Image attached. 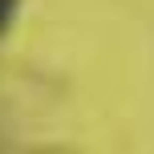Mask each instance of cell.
<instances>
[{"label":"cell","mask_w":154,"mask_h":154,"mask_svg":"<svg viewBox=\"0 0 154 154\" xmlns=\"http://www.w3.org/2000/svg\"><path fill=\"white\" fill-rule=\"evenodd\" d=\"M16 12H20V0H0V37H8Z\"/></svg>","instance_id":"6da1fadb"}]
</instances>
